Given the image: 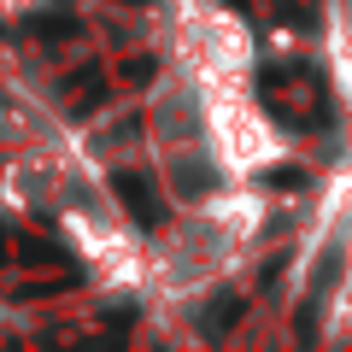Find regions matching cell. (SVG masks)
<instances>
[{"label": "cell", "instance_id": "cell-1", "mask_svg": "<svg viewBox=\"0 0 352 352\" xmlns=\"http://www.w3.org/2000/svg\"><path fill=\"white\" fill-rule=\"evenodd\" d=\"M264 229V200L252 194V182H223L212 194L176 200V217L153 241H141V288L153 294H206L252 252Z\"/></svg>", "mask_w": 352, "mask_h": 352}, {"label": "cell", "instance_id": "cell-2", "mask_svg": "<svg viewBox=\"0 0 352 352\" xmlns=\"http://www.w3.org/2000/svg\"><path fill=\"white\" fill-rule=\"evenodd\" d=\"M6 12H30V6H41V0H0Z\"/></svg>", "mask_w": 352, "mask_h": 352}]
</instances>
